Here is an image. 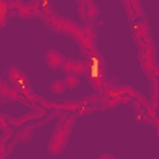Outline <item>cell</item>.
<instances>
[{
    "mask_svg": "<svg viewBox=\"0 0 159 159\" xmlns=\"http://www.w3.org/2000/svg\"><path fill=\"white\" fill-rule=\"evenodd\" d=\"M51 88H52V92H58V94H60V92H64V90H66V84L56 81V83H52V84H51Z\"/></svg>",
    "mask_w": 159,
    "mask_h": 159,
    "instance_id": "cell-3",
    "label": "cell"
},
{
    "mask_svg": "<svg viewBox=\"0 0 159 159\" xmlns=\"http://www.w3.org/2000/svg\"><path fill=\"white\" fill-rule=\"evenodd\" d=\"M66 137H67V122L66 124H60L58 129H56V135L52 137V142H51V152L52 153H58L60 152V148L66 142Z\"/></svg>",
    "mask_w": 159,
    "mask_h": 159,
    "instance_id": "cell-1",
    "label": "cell"
},
{
    "mask_svg": "<svg viewBox=\"0 0 159 159\" xmlns=\"http://www.w3.org/2000/svg\"><path fill=\"white\" fill-rule=\"evenodd\" d=\"M45 58H47V64H49L51 67H60V66H64V64H66L64 56H62L60 52H56V51H49Z\"/></svg>",
    "mask_w": 159,
    "mask_h": 159,
    "instance_id": "cell-2",
    "label": "cell"
}]
</instances>
